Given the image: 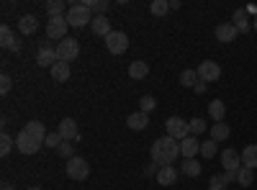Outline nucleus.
Listing matches in <instances>:
<instances>
[{
  "label": "nucleus",
  "mask_w": 257,
  "mask_h": 190,
  "mask_svg": "<svg viewBox=\"0 0 257 190\" xmlns=\"http://www.w3.org/2000/svg\"><path fill=\"white\" fill-rule=\"evenodd\" d=\"M193 90H196V93H206V82H203V80H198V82H196V88H193Z\"/></svg>",
  "instance_id": "obj_40"
},
{
  "label": "nucleus",
  "mask_w": 257,
  "mask_h": 190,
  "mask_svg": "<svg viewBox=\"0 0 257 190\" xmlns=\"http://www.w3.org/2000/svg\"><path fill=\"white\" fill-rule=\"evenodd\" d=\"M39 146H41V144H39L34 136H29L26 131H21V134L16 136V149H18L21 154H36Z\"/></svg>",
  "instance_id": "obj_9"
},
{
  "label": "nucleus",
  "mask_w": 257,
  "mask_h": 190,
  "mask_svg": "<svg viewBox=\"0 0 257 190\" xmlns=\"http://www.w3.org/2000/svg\"><path fill=\"white\" fill-rule=\"evenodd\" d=\"M57 62H59V59H57V49H52V47H47V44L39 49V54H36V65H39V67H49V70H52Z\"/></svg>",
  "instance_id": "obj_11"
},
{
  "label": "nucleus",
  "mask_w": 257,
  "mask_h": 190,
  "mask_svg": "<svg viewBox=\"0 0 257 190\" xmlns=\"http://www.w3.org/2000/svg\"><path fill=\"white\" fill-rule=\"evenodd\" d=\"M180 157V141L173 139V136H162L152 144V162L160 164V167H167V164H173L175 159Z\"/></svg>",
  "instance_id": "obj_1"
},
{
  "label": "nucleus",
  "mask_w": 257,
  "mask_h": 190,
  "mask_svg": "<svg viewBox=\"0 0 257 190\" xmlns=\"http://www.w3.org/2000/svg\"><path fill=\"white\" fill-rule=\"evenodd\" d=\"M67 24L70 26H75V29H82V26H90L93 24V11L85 6V3H75V6H70V11H67Z\"/></svg>",
  "instance_id": "obj_2"
},
{
  "label": "nucleus",
  "mask_w": 257,
  "mask_h": 190,
  "mask_svg": "<svg viewBox=\"0 0 257 190\" xmlns=\"http://www.w3.org/2000/svg\"><path fill=\"white\" fill-rule=\"evenodd\" d=\"M254 29H257V18H254Z\"/></svg>",
  "instance_id": "obj_43"
},
{
  "label": "nucleus",
  "mask_w": 257,
  "mask_h": 190,
  "mask_svg": "<svg viewBox=\"0 0 257 190\" xmlns=\"http://www.w3.org/2000/svg\"><path fill=\"white\" fill-rule=\"evenodd\" d=\"M67 29H70V24H67V18H64V16H57V18L47 21V36L49 39L64 41V39H67Z\"/></svg>",
  "instance_id": "obj_6"
},
{
  "label": "nucleus",
  "mask_w": 257,
  "mask_h": 190,
  "mask_svg": "<svg viewBox=\"0 0 257 190\" xmlns=\"http://www.w3.org/2000/svg\"><path fill=\"white\" fill-rule=\"evenodd\" d=\"M237 26L234 24H221V26H216V39L221 41V44H229V41H234L237 39Z\"/></svg>",
  "instance_id": "obj_18"
},
{
  "label": "nucleus",
  "mask_w": 257,
  "mask_h": 190,
  "mask_svg": "<svg viewBox=\"0 0 257 190\" xmlns=\"http://www.w3.org/2000/svg\"><path fill=\"white\" fill-rule=\"evenodd\" d=\"M67 6H64V0H49V3H47V13H49V18H57V16H67Z\"/></svg>",
  "instance_id": "obj_27"
},
{
  "label": "nucleus",
  "mask_w": 257,
  "mask_h": 190,
  "mask_svg": "<svg viewBox=\"0 0 257 190\" xmlns=\"http://www.w3.org/2000/svg\"><path fill=\"white\" fill-rule=\"evenodd\" d=\"M198 152H201V141H198L196 136H188V139L180 141V154H183V159H193Z\"/></svg>",
  "instance_id": "obj_13"
},
{
  "label": "nucleus",
  "mask_w": 257,
  "mask_h": 190,
  "mask_svg": "<svg viewBox=\"0 0 257 190\" xmlns=\"http://www.w3.org/2000/svg\"><path fill=\"white\" fill-rule=\"evenodd\" d=\"M67 175L72 177V180H85L90 175V164H88V159H82V157H72V159H67Z\"/></svg>",
  "instance_id": "obj_5"
},
{
  "label": "nucleus",
  "mask_w": 257,
  "mask_h": 190,
  "mask_svg": "<svg viewBox=\"0 0 257 190\" xmlns=\"http://www.w3.org/2000/svg\"><path fill=\"white\" fill-rule=\"evenodd\" d=\"M219 141H213V139H206V141H201V154L206 157V159H213L216 157V152H219V146H216Z\"/></svg>",
  "instance_id": "obj_30"
},
{
  "label": "nucleus",
  "mask_w": 257,
  "mask_h": 190,
  "mask_svg": "<svg viewBox=\"0 0 257 190\" xmlns=\"http://www.w3.org/2000/svg\"><path fill=\"white\" fill-rule=\"evenodd\" d=\"M3 190H13V187H11V185H8V182H3Z\"/></svg>",
  "instance_id": "obj_41"
},
{
  "label": "nucleus",
  "mask_w": 257,
  "mask_h": 190,
  "mask_svg": "<svg viewBox=\"0 0 257 190\" xmlns=\"http://www.w3.org/2000/svg\"><path fill=\"white\" fill-rule=\"evenodd\" d=\"M90 29H93V34H95V36H103V39L113 31V29H111L108 16H95V18H93V24H90Z\"/></svg>",
  "instance_id": "obj_16"
},
{
  "label": "nucleus",
  "mask_w": 257,
  "mask_h": 190,
  "mask_svg": "<svg viewBox=\"0 0 257 190\" xmlns=\"http://www.w3.org/2000/svg\"><path fill=\"white\" fill-rule=\"evenodd\" d=\"M242 162L249 170H257V144H247L242 149Z\"/></svg>",
  "instance_id": "obj_20"
},
{
  "label": "nucleus",
  "mask_w": 257,
  "mask_h": 190,
  "mask_svg": "<svg viewBox=\"0 0 257 190\" xmlns=\"http://www.w3.org/2000/svg\"><path fill=\"white\" fill-rule=\"evenodd\" d=\"M196 72H198V77H201L203 82H216V80L221 77V67L216 65V62H211V59L201 62V67H198Z\"/></svg>",
  "instance_id": "obj_8"
},
{
  "label": "nucleus",
  "mask_w": 257,
  "mask_h": 190,
  "mask_svg": "<svg viewBox=\"0 0 257 190\" xmlns=\"http://www.w3.org/2000/svg\"><path fill=\"white\" fill-rule=\"evenodd\" d=\"M226 177L224 175H213L211 177V182H208V190H226Z\"/></svg>",
  "instance_id": "obj_36"
},
{
  "label": "nucleus",
  "mask_w": 257,
  "mask_h": 190,
  "mask_svg": "<svg viewBox=\"0 0 257 190\" xmlns=\"http://www.w3.org/2000/svg\"><path fill=\"white\" fill-rule=\"evenodd\" d=\"M0 39H3L0 44H3L6 49H13V52H18V49H21V44L16 41V36H13V31H11L8 26H0Z\"/></svg>",
  "instance_id": "obj_23"
},
{
  "label": "nucleus",
  "mask_w": 257,
  "mask_h": 190,
  "mask_svg": "<svg viewBox=\"0 0 257 190\" xmlns=\"http://www.w3.org/2000/svg\"><path fill=\"white\" fill-rule=\"evenodd\" d=\"M221 164H224L226 172H237L239 167H242V157L234 152V149H224L221 152Z\"/></svg>",
  "instance_id": "obj_12"
},
{
  "label": "nucleus",
  "mask_w": 257,
  "mask_h": 190,
  "mask_svg": "<svg viewBox=\"0 0 257 190\" xmlns=\"http://www.w3.org/2000/svg\"><path fill=\"white\" fill-rule=\"evenodd\" d=\"M29 190H39V187H36V185H34V187H29Z\"/></svg>",
  "instance_id": "obj_42"
},
{
  "label": "nucleus",
  "mask_w": 257,
  "mask_h": 190,
  "mask_svg": "<svg viewBox=\"0 0 257 190\" xmlns=\"http://www.w3.org/2000/svg\"><path fill=\"white\" fill-rule=\"evenodd\" d=\"M44 144H47V146H52V149H59V146L64 144V139L59 136V131H52V134H47Z\"/></svg>",
  "instance_id": "obj_35"
},
{
  "label": "nucleus",
  "mask_w": 257,
  "mask_h": 190,
  "mask_svg": "<svg viewBox=\"0 0 257 190\" xmlns=\"http://www.w3.org/2000/svg\"><path fill=\"white\" fill-rule=\"evenodd\" d=\"M11 88H13V80H11V75H3V77H0V93L8 95V93H11Z\"/></svg>",
  "instance_id": "obj_38"
},
{
  "label": "nucleus",
  "mask_w": 257,
  "mask_h": 190,
  "mask_svg": "<svg viewBox=\"0 0 257 190\" xmlns=\"http://www.w3.org/2000/svg\"><path fill=\"white\" fill-rule=\"evenodd\" d=\"M165 131H167V136H173V139H178V141H183V139H188V136H190L188 121H183L180 116L167 118V121H165Z\"/></svg>",
  "instance_id": "obj_3"
},
{
  "label": "nucleus",
  "mask_w": 257,
  "mask_h": 190,
  "mask_svg": "<svg viewBox=\"0 0 257 190\" xmlns=\"http://www.w3.org/2000/svg\"><path fill=\"white\" fill-rule=\"evenodd\" d=\"M24 131L29 134V136H34L39 144H44V139H47V129H44V123H41V121H29L26 126H24Z\"/></svg>",
  "instance_id": "obj_15"
},
{
  "label": "nucleus",
  "mask_w": 257,
  "mask_h": 190,
  "mask_svg": "<svg viewBox=\"0 0 257 190\" xmlns=\"http://www.w3.org/2000/svg\"><path fill=\"white\" fill-rule=\"evenodd\" d=\"M105 47H108L111 54H123L128 49V36L123 31H111L105 36Z\"/></svg>",
  "instance_id": "obj_7"
},
{
  "label": "nucleus",
  "mask_w": 257,
  "mask_h": 190,
  "mask_svg": "<svg viewBox=\"0 0 257 190\" xmlns=\"http://www.w3.org/2000/svg\"><path fill=\"white\" fill-rule=\"evenodd\" d=\"M11 149H13V139H11L8 134H3V136H0V154L8 157V154H11Z\"/></svg>",
  "instance_id": "obj_37"
},
{
  "label": "nucleus",
  "mask_w": 257,
  "mask_h": 190,
  "mask_svg": "<svg viewBox=\"0 0 257 190\" xmlns=\"http://www.w3.org/2000/svg\"><path fill=\"white\" fill-rule=\"evenodd\" d=\"M70 75H72V70H70L67 62H57V65L52 67V77H54V82H67Z\"/></svg>",
  "instance_id": "obj_21"
},
{
  "label": "nucleus",
  "mask_w": 257,
  "mask_h": 190,
  "mask_svg": "<svg viewBox=\"0 0 257 190\" xmlns=\"http://www.w3.org/2000/svg\"><path fill=\"white\" fill-rule=\"evenodd\" d=\"M126 126L132 131H144L147 126H149V113H142V111H137V113H132L126 118Z\"/></svg>",
  "instance_id": "obj_14"
},
{
  "label": "nucleus",
  "mask_w": 257,
  "mask_h": 190,
  "mask_svg": "<svg viewBox=\"0 0 257 190\" xmlns=\"http://www.w3.org/2000/svg\"><path fill=\"white\" fill-rule=\"evenodd\" d=\"M157 182L160 185H175L178 182V170H175V167L173 164H167V167H160V170H157Z\"/></svg>",
  "instance_id": "obj_17"
},
{
  "label": "nucleus",
  "mask_w": 257,
  "mask_h": 190,
  "mask_svg": "<svg viewBox=\"0 0 257 190\" xmlns=\"http://www.w3.org/2000/svg\"><path fill=\"white\" fill-rule=\"evenodd\" d=\"M237 182L242 185V187H247V185H252L254 182V170H249V167H239V170H237Z\"/></svg>",
  "instance_id": "obj_28"
},
{
  "label": "nucleus",
  "mask_w": 257,
  "mask_h": 190,
  "mask_svg": "<svg viewBox=\"0 0 257 190\" xmlns=\"http://www.w3.org/2000/svg\"><path fill=\"white\" fill-rule=\"evenodd\" d=\"M57 131H59V136H62L64 141H75V139H80V131H77L75 118H62L59 126H57Z\"/></svg>",
  "instance_id": "obj_10"
},
{
  "label": "nucleus",
  "mask_w": 257,
  "mask_h": 190,
  "mask_svg": "<svg viewBox=\"0 0 257 190\" xmlns=\"http://www.w3.org/2000/svg\"><path fill=\"white\" fill-rule=\"evenodd\" d=\"M198 80H201V77H198L196 70H183V72H180V85H183V88H196Z\"/></svg>",
  "instance_id": "obj_29"
},
{
  "label": "nucleus",
  "mask_w": 257,
  "mask_h": 190,
  "mask_svg": "<svg viewBox=\"0 0 257 190\" xmlns=\"http://www.w3.org/2000/svg\"><path fill=\"white\" fill-rule=\"evenodd\" d=\"M36 29H39V21H36V16H21V18H18V31L24 34V36L36 34Z\"/></svg>",
  "instance_id": "obj_19"
},
{
  "label": "nucleus",
  "mask_w": 257,
  "mask_h": 190,
  "mask_svg": "<svg viewBox=\"0 0 257 190\" xmlns=\"http://www.w3.org/2000/svg\"><path fill=\"white\" fill-rule=\"evenodd\" d=\"M234 26L237 31H247L249 24H247V11H234Z\"/></svg>",
  "instance_id": "obj_32"
},
{
  "label": "nucleus",
  "mask_w": 257,
  "mask_h": 190,
  "mask_svg": "<svg viewBox=\"0 0 257 190\" xmlns=\"http://www.w3.org/2000/svg\"><path fill=\"white\" fill-rule=\"evenodd\" d=\"M188 129H190V136H201L203 131H206V121L203 118H193V121H188Z\"/></svg>",
  "instance_id": "obj_31"
},
{
  "label": "nucleus",
  "mask_w": 257,
  "mask_h": 190,
  "mask_svg": "<svg viewBox=\"0 0 257 190\" xmlns=\"http://www.w3.org/2000/svg\"><path fill=\"white\" fill-rule=\"evenodd\" d=\"M180 172L188 175V177H198V175H201V162H198L196 157H193V159H183Z\"/></svg>",
  "instance_id": "obj_24"
},
{
  "label": "nucleus",
  "mask_w": 257,
  "mask_h": 190,
  "mask_svg": "<svg viewBox=\"0 0 257 190\" xmlns=\"http://www.w3.org/2000/svg\"><path fill=\"white\" fill-rule=\"evenodd\" d=\"M229 134H231V129H229V126H226L224 121L211 126V139H213V141H226V139H229Z\"/></svg>",
  "instance_id": "obj_26"
},
{
  "label": "nucleus",
  "mask_w": 257,
  "mask_h": 190,
  "mask_svg": "<svg viewBox=\"0 0 257 190\" xmlns=\"http://www.w3.org/2000/svg\"><path fill=\"white\" fill-rule=\"evenodd\" d=\"M155 105H157V100H155L152 95H142V98H139V111H142V113L155 111Z\"/></svg>",
  "instance_id": "obj_33"
},
{
  "label": "nucleus",
  "mask_w": 257,
  "mask_h": 190,
  "mask_svg": "<svg viewBox=\"0 0 257 190\" xmlns=\"http://www.w3.org/2000/svg\"><path fill=\"white\" fill-rule=\"evenodd\" d=\"M208 116L216 121V123H221L224 121V116H226V105L221 103V100H213V103H208Z\"/></svg>",
  "instance_id": "obj_25"
},
{
  "label": "nucleus",
  "mask_w": 257,
  "mask_h": 190,
  "mask_svg": "<svg viewBox=\"0 0 257 190\" xmlns=\"http://www.w3.org/2000/svg\"><path fill=\"white\" fill-rule=\"evenodd\" d=\"M149 11H152V16H165L167 11H170V3H167V0H155V3L152 6H149Z\"/></svg>",
  "instance_id": "obj_34"
},
{
  "label": "nucleus",
  "mask_w": 257,
  "mask_h": 190,
  "mask_svg": "<svg viewBox=\"0 0 257 190\" xmlns=\"http://www.w3.org/2000/svg\"><path fill=\"white\" fill-rule=\"evenodd\" d=\"M149 75V65H147V62H132V65H128V77H132V80H144Z\"/></svg>",
  "instance_id": "obj_22"
},
{
  "label": "nucleus",
  "mask_w": 257,
  "mask_h": 190,
  "mask_svg": "<svg viewBox=\"0 0 257 190\" xmlns=\"http://www.w3.org/2000/svg\"><path fill=\"white\" fill-rule=\"evenodd\" d=\"M77 54H80V44H77V39H64V41H59L57 44V59L59 62H70L72 59H77Z\"/></svg>",
  "instance_id": "obj_4"
},
{
  "label": "nucleus",
  "mask_w": 257,
  "mask_h": 190,
  "mask_svg": "<svg viewBox=\"0 0 257 190\" xmlns=\"http://www.w3.org/2000/svg\"><path fill=\"white\" fill-rule=\"evenodd\" d=\"M57 152H59V154H62L64 159H72V157H75V154H72V144H67V141H64V144L59 146Z\"/></svg>",
  "instance_id": "obj_39"
}]
</instances>
